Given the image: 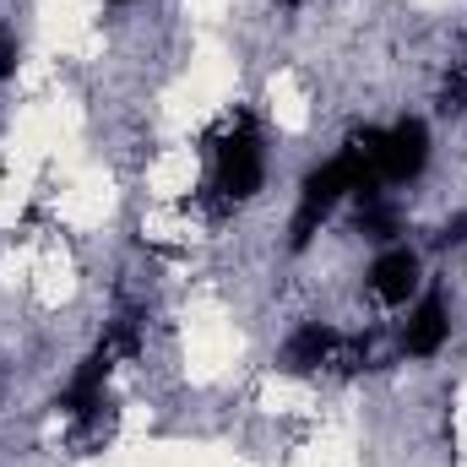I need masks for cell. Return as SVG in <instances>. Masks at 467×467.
I'll return each instance as SVG.
<instances>
[{"instance_id":"obj_6","label":"cell","mask_w":467,"mask_h":467,"mask_svg":"<svg viewBox=\"0 0 467 467\" xmlns=\"http://www.w3.org/2000/svg\"><path fill=\"white\" fill-rule=\"evenodd\" d=\"M446 343H451V299L441 288H430L408 305V316L397 327V348L408 358H435Z\"/></svg>"},{"instance_id":"obj_5","label":"cell","mask_w":467,"mask_h":467,"mask_svg":"<svg viewBox=\"0 0 467 467\" xmlns=\"http://www.w3.org/2000/svg\"><path fill=\"white\" fill-rule=\"evenodd\" d=\"M364 288H369V299L380 310H408L424 294V255L413 244H397V239L380 244V255L364 272Z\"/></svg>"},{"instance_id":"obj_8","label":"cell","mask_w":467,"mask_h":467,"mask_svg":"<svg viewBox=\"0 0 467 467\" xmlns=\"http://www.w3.org/2000/svg\"><path fill=\"white\" fill-rule=\"evenodd\" d=\"M109 5H130V0H109Z\"/></svg>"},{"instance_id":"obj_3","label":"cell","mask_w":467,"mask_h":467,"mask_svg":"<svg viewBox=\"0 0 467 467\" xmlns=\"http://www.w3.org/2000/svg\"><path fill=\"white\" fill-rule=\"evenodd\" d=\"M266 185V141H261V125L250 115H234L218 141H213V191L239 207V202H255Z\"/></svg>"},{"instance_id":"obj_1","label":"cell","mask_w":467,"mask_h":467,"mask_svg":"<svg viewBox=\"0 0 467 467\" xmlns=\"http://www.w3.org/2000/svg\"><path fill=\"white\" fill-rule=\"evenodd\" d=\"M369 191H375L369 169L358 163V152L343 141L327 163H316L299 180V202H294V218H288V250H310V239L337 218V207H348V202L369 196Z\"/></svg>"},{"instance_id":"obj_7","label":"cell","mask_w":467,"mask_h":467,"mask_svg":"<svg viewBox=\"0 0 467 467\" xmlns=\"http://www.w3.org/2000/svg\"><path fill=\"white\" fill-rule=\"evenodd\" d=\"M16 60H22V44H16V33L0 22V88L16 77Z\"/></svg>"},{"instance_id":"obj_2","label":"cell","mask_w":467,"mask_h":467,"mask_svg":"<svg viewBox=\"0 0 467 467\" xmlns=\"http://www.w3.org/2000/svg\"><path fill=\"white\" fill-rule=\"evenodd\" d=\"M348 147L358 152V163L369 169L375 191L413 185V180L430 169V152H435L430 125L419 115H402V119H391V125H364V130L348 136Z\"/></svg>"},{"instance_id":"obj_4","label":"cell","mask_w":467,"mask_h":467,"mask_svg":"<svg viewBox=\"0 0 467 467\" xmlns=\"http://www.w3.org/2000/svg\"><path fill=\"white\" fill-rule=\"evenodd\" d=\"M364 358H369V343L337 332L332 321H305V327H294L288 343H283V369H294V375H332V369L348 375Z\"/></svg>"}]
</instances>
